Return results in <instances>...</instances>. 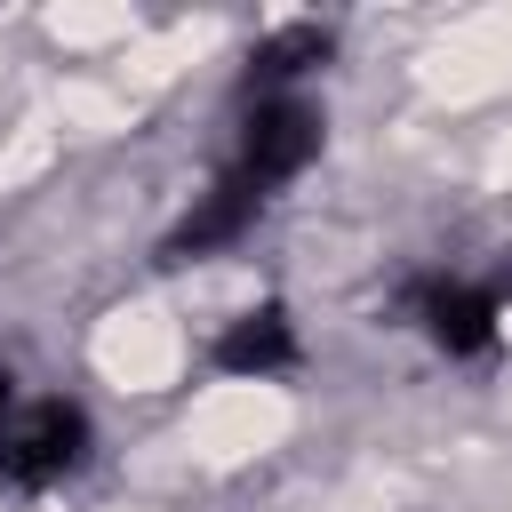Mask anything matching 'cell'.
<instances>
[{"label": "cell", "mask_w": 512, "mask_h": 512, "mask_svg": "<svg viewBox=\"0 0 512 512\" xmlns=\"http://www.w3.org/2000/svg\"><path fill=\"white\" fill-rule=\"evenodd\" d=\"M320 160V112L312 96H256L240 136H232V160H224V184H240L248 200H280V184H296L304 168Z\"/></svg>", "instance_id": "cell-1"}, {"label": "cell", "mask_w": 512, "mask_h": 512, "mask_svg": "<svg viewBox=\"0 0 512 512\" xmlns=\"http://www.w3.org/2000/svg\"><path fill=\"white\" fill-rule=\"evenodd\" d=\"M96 432L72 400H16L0 416V496H48L88 464Z\"/></svg>", "instance_id": "cell-2"}, {"label": "cell", "mask_w": 512, "mask_h": 512, "mask_svg": "<svg viewBox=\"0 0 512 512\" xmlns=\"http://www.w3.org/2000/svg\"><path fill=\"white\" fill-rule=\"evenodd\" d=\"M400 312L448 352V360H488L504 328V280H464V272H424L408 280Z\"/></svg>", "instance_id": "cell-3"}, {"label": "cell", "mask_w": 512, "mask_h": 512, "mask_svg": "<svg viewBox=\"0 0 512 512\" xmlns=\"http://www.w3.org/2000/svg\"><path fill=\"white\" fill-rule=\"evenodd\" d=\"M216 368H224V376H280V368H296V328H288V312H280V304L240 312V320L216 336Z\"/></svg>", "instance_id": "cell-4"}, {"label": "cell", "mask_w": 512, "mask_h": 512, "mask_svg": "<svg viewBox=\"0 0 512 512\" xmlns=\"http://www.w3.org/2000/svg\"><path fill=\"white\" fill-rule=\"evenodd\" d=\"M16 400H24V392H16V368H8V360H0V416H8V408H16Z\"/></svg>", "instance_id": "cell-5"}]
</instances>
